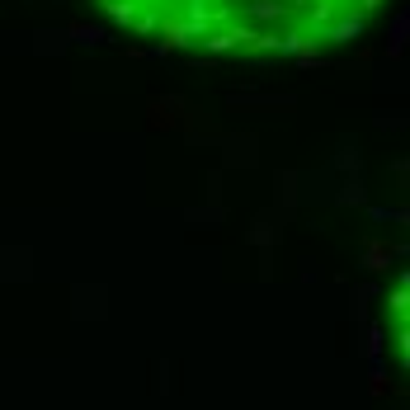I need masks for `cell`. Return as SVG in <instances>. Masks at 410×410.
<instances>
[{"instance_id":"1","label":"cell","mask_w":410,"mask_h":410,"mask_svg":"<svg viewBox=\"0 0 410 410\" xmlns=\"http://www.w3.org/2000/svg\"><path fill=\"white\" fill-rule=\"evenodd\" d=\"M382 0H104L123 29L160 47L312 57L321 43H349Z\"/></svg>"}]
</instances>
